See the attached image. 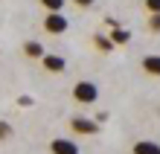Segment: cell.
I'll return each mask as SVG.
<instances>
[{
	"label": "cell",
	"mask_w": 160,
	"mask_h": 154,
	"mask_svg": "<svg viewBox=\"0 0 160 154\" xmlns=\"http://www.w3.org/2000/svg\"><path fill=\"white\" fill-rule=\"evenodd\" d=\"M73 99H76L79 105H93V102H99V84H93V82H76L73 84Z\"/></svg>",
	"instance_id": "6da1fadb"
},
{
	"label": "cell",
	"mask_w": 160,
	"mask_h": 154,
	"mask_svg": "<svg viewBox=\"0 0 160 154\" xmlns=\"http://www.w3.org/2000/svg\"><path fill=\"white\" fill-rule=\"evenodd\" d=\"M67 17H64L61 12H50V15H47L44 17V29L47 32H50V35H64V32H67Z\"/></svg>",
	"instance_id": "7a4b0ae2"
},
{
	"label": "cell",
	"mask_w": 160,
	"mask_h": 154,
	"mask_svg": "<svg viewBox=\"0 0 160 154\" xmlns=\"http://www.w3.org/2000/svg\"><path fill=\"white\" fill-rule=\"evenodd\" d=\"M70 128L76 134H84V137H90V134L99 131V122L96 119H88V117H73L70 119Z\"/></svg>",
	"instance_id": "3957f363"
},
{
	"label": "cell",
	"mask_w": 160,
	"mask_h": 154,
	"mask_svg": "<svg viewBox=\"0 0 160 154\" xmlns=\"http://www.w3.org/2000/svg\"><path fill=\"white\" fill-rule=\"evenodd\" d=\"M50 154H79V146H76L73 140L58 137V140H52V142H50Z\"/></svg>",
	"instance_id": "277c9868"
},
{
	"label": "cell",
	"mask_w": 160,
	"mask_h": 154,
	"mask_svg": "<svg viewBox=\"0 0 160 154\" xmlns=\"http://www.w3.org/2000/svg\"><path fill=\"white\" fill-rule=\"evenodd\" d=\"M41 64H44L47 73H64V70H67V61H64L61 55H52V52H47L41 58Z\"/></svg>",
	"instance_id": "5b68a950"
},
{
	"label": "cell",
	"mask_w": 160,
	"mask_h": 154,
	"mask_svg": "<svg viewBox=\"0 0 160 154\" xmlns=\"http://www.w3.org/2000/svg\"><path fill=\"white\" fill-rule=\"evenodd\" d=\"M143 70L160 79V55H143Z\"/></svg>",
	"instance_id": "8992f818"
},
{
	"label": "cell",
	"mask_w": 160,
	"mask_h": 154,
	"mask_svg": "<svg viewBox=\"0 0 160 154\" xmlns=\"http://www.w3.org/2000/svg\"><path fill=\"white\" fill-rule=\"evenodd\" d=\"M134 154H160V146L152 142V140H140L134 146Z\"/></svg>",
	"instance_id": "52a82bcc"
},
{
	"label": "cell",
	"mask_w": 160,
	"mask_h": 154,
	"mask_svg": "<svg viewBox=\"0 0 160 154\" xmlns=\"http://www.w3.org/2000/svg\"><path fill=\"white\" fill-rule=\"evenodd\" d=\"M128 38H131V32L122 29V26H114V29H111V41H114V47L117 44H128Z\"/></svg>",
	"instance_id": "ba28073f"
},
{
	"label": "cell",
	"mask_w": 160,
	"mask_h": 154,
	"mask_svg": "<svg viewBox=\"0 0 160 154\" xmlns=\"http://www.w3.org/2000/svg\"><path fill=\"white\" fill-rule=\"evenodd\" d=\"M93 44H96V50H99V52H111V50H114V41H111V35H96V38H93Z\"/></svg>",
	"instance_id": "9c48e42d"
},
{
	"label": "cell",
	"mask_w": 160,
	"mask_h": 154,
	"mask_svg": "<svg viewBox=\"0 0 160 154\" xmlns=\"http://www.w3.org/2000/svg\"><path fill=\"white\" fill-rule=\"evenodd\" d=\"M23 52L29 55V58H44V55H47V52H44V47H41L38 41H29V44L23 47Z\"/></svg>",
	"instance_id": "30bf717a"
},
{
	"label": "cell",
	"mask_w": 160,
	"mask_h": 154,
	"mask_svg": "<svg viewBox=\"0 0 160 154\" xmlns=\"http://www.w3.org/2000/svg\"><path fill=\"white\" fill-rule=\"evenodd\" d=\"M41 3H44L47 12H61L64 9V0H41Z\"/></svg>",
	"instance_id": "8fae6325"
},
{
	"label": "cell",
	"mask_w": 160,
	"mask_h": 154,
	"mask_svg": "<svg viewBox=\"0 0 160 154\" xmlns=\"http://www.w3.org/2000/svg\"><path fill=\"white\" fill-rule=\"evenodd\" d=\"M146 12L148 15H160V0H146Z\"/></svg>",
	"instance_id": "7c38bea8"
},
{
	"label": "cell",
	"mask_w": 160,
	"mask_h": 154,
	"mask_svg": "<svg viewBox=\"0 0 160 154\" xmlns=\"http://www.w3.org/2000/svg\"><path fill=\"white\" fill-rule=\"evenodd\" d=\"M148 29H152V32H160V15H148Z\"/></svg>",
	"instance_id": "4fadbf2b"
},
{
	"label": "cell",
	"mask_w": 160,
	"mask_h": 154,
	"mask_svg": "<svg viewBox=\"0 0 160 154\" xmlns=\"http://www.w3.org/2000/svg\"><path fill=\"white\" fill-rule=\"evenodd\" d=\"M9 134H12V125H9V122H0V140H6Z\"/></svg>",
	"instance_id": "5bb4252c"
},
{
	"label": "cell",
	"mask_w": 160,
	"mask_h": 154,
	"mask_svg": "<svg viewBox=\"0 0 160 154\" xmlns=\"http://www.w3.org/2000/svg\"><path fill=\"white\" fill-rule=\"evenodd\" d=\"M18 105H21V108H32V96H21Z\"/></svg>",
	"instance_id": "9a60e30c"
},
{
	"label": "cell",
	"mask_w": 160,
	"mask_h": 154,
	"mask_svg": "<svg viewBox=\"0 0 160 154\" xmlns=\"http://www.w3.org/2000/svg\"><path fill=\"white\" fill-rule=\"evenodd\" d=\"M73 3H76L79 9H90L93 3H96V0H73Z\"/></svg>",
	"instance_id": "2e32d148"
}]
</instances>
